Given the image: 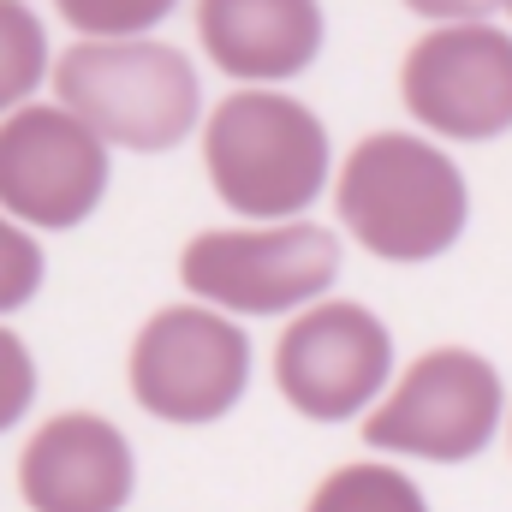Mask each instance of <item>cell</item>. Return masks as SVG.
Returning <instances> with one entry per match:
<instances>
[{
    "mask_svg": "<svg viewBox=\"0 0 512 512\" xmlns=\"http://www.w3.org/2000/svg\"><path fill=\"white\" fill-rule=\"evenodd\" d=\"M340 227L382 262H435L465 239L471 185L459 161L411 131H370L334 179Z\"/></svg>",
    "mask_w": 512,
    "mask_h": 512,
    "instance_id": "obj_1",
    "label": "cell"
},
{
    "mask_svg": "<svg viewBox=\"0 0 512 512\" xmlns=\"http://www.w3.org/2000/svg\"><path fill=\"white\" fill-rule=\"evenodd\" d=\"M203 167L215 197L245 221H304L328 191V126L286 90L245 84L215 102L203 126Z\"/></svg>",
    "mask_w": 512,
    "mask_h": 512,
    "instance_id": "obj_2",
    "label": "cell"
},
{
    "mask_svg": "<svg viewBox=\"0 0 512 512\" xmlns=\"http://www.w3.org/2000/svg\"><path fill=\"white\" fill-rule=\"evenodd\" d=\"M54 90L84 126H96L114 149H137V155L179 149L203 120L197 66L149 36L72 42L54 60Z\"/></svg>",
    "mask_w": 512,
    "mask_h": 512,
    "instance_id": "obj_3",
    "label": "cell"
},
{
    "mask_svg": "<svg viewBox=\"0 0 512 512\" xmlns=\"http://www.w3.org/2000/svg\"><path fill=\"white\" fill-rule=\"evenodd\" d=\"M179 280L197 304L227 316H286L328 298L340 280V239L304 221H251L197 233L179 251Z\"/></svg>",
    "mask_w": 512,
    "mask_h": 512,
    "instance_id": "obj_4",
    "label": "cell"
},
{
    "mask_svg": "<svg viewBox=\"0 0 512 512\" xmlns=\"http://www.w3.org/2000/svg\"><path fill=\"white\" fill-rule=\"evenodd\" d=\"M507 417L501 370L471 346H435L417 352L387 399L364 417V447L393 459H429V465H471L495 447Z\"/></svg>",
    "mask_w": 512,
    "mask_h": 512,
    "instance_id": "obj_5",
    "label": "cell"
},
{
    "mask_svg": "<svg viewBox=\"0 0 512 512\" xmlns=\"http://www.w3.org/2000/svg\"><path fill=\"white\" fill-rule=\"evenodd\" d=\"M131 399L179 429L221 423L251 387V334L215 304H167L131 340Z\"/></svg>",
    "mask_w": 512,
    "mask_h": 512,
    "instance_id": "obj_6",
    "label": "cell"
},
{
    "mask_svg": "<svg viewBox=\"0 0 512 512\" xmlns=\"http://www.w3.org/2000/svg\"><path fill=\"white\" fill-rule=\"evenodd\" d=\"M114 143L66 102H30L0 120V209L24 227H84L114 185Z\"/></svg>",
    "mask_w": 512,
    "mask_h": 512,
    "instance_id": "obj_7",
    "label": "cell"
},
{
    "mask_svg": "<svg viewBox=\"0 0 512 512\" xmlns=\"http://www.w3.org/2000/svg\"><path fill=\"white\" fill-rule=\"evenodd\" d=\"M393 334L370 304L322 298L298 310L274 346V387L310 423H352L387 399Z\"/></svg>",
    "mask_w": 512,
    "mask_h": 512,
    "instance_id": "obj_8",
    "label": "cell"
},
{
    "mask_svg": "<svg viewBox=\"0 0 512 512\" xmlns=\"http://www.w3.org/2000/svg\"><path fill=\"white\" fill-rule=\"evenodd\" d=\"M405 114L447 143H489L512 131V36L489 18L435 24L399 66Z\"/></svg>",
    "mask_w": 512,
    "mask_h": 512,
    "instance_id": "obj_9",
    "label": "cell"
},
{
    "mask_svg": "<svg viewBox=\"0 0 512 512\" xmlns=\"http://www.w3.org/2000/svg\"><path fill=\"white\" fill-rule=\"evenodd\" d=\"M131 489V441L102 411H60L18 453V495L30 512H126Z\"/></svg>",
    "mask_w": 512,
    "mask_h": 512,
    "instance_id": "obj_10",
    "label": "cell"
},
{
    "mask_svg": "<svg viewBox=\"0 0 512 512\" xmlns=\"http://www.w3.org/2000/svg\"><path fill=\"white\" fill-rule=\"evenodd\" d=\"M197 42L215 72L274 90L316 66L328 18L322 0H197Z\"/></svg>",
    "mask_w": 512,
    "mask_h": 512,
    "instance_id": "obj_11",
    "label": "cell"
},
{
    "mask_svg": "<svg viewBox=\"0 0 512 512\" xmlns=\"http://www.w3.org/2000/svg\"><path fill=\"white\" fill-rule=\"evenodd\" d=\"M304 512H429V501H423V489L399 465L352 459V465H340V471H328L316 483V495H310Z\"/></svg>",
    "mask_w": 512,
    "mask_h": 512,
    "instance_id": "obj_12",
    "label": "cell"
},
{
    "mask_svg": "<svg viewBox=\"0 0 512 512\" xmlns=\"http://www.w3.org/2000/svg\"><path fill=\"white\" fill-rule=\"evenodd\" d=\"M42 78H54V54H48L42 18L24 0H0V120L30 108Z\"/></svg>",
    "mask_w": 512,
    "mask_h": 512,
    "instance_id": "obj_13",
    "label": "cell"
},
{
    "mask_svg": "<svg viewBox=\"0 0 512 512\" xmlns=\"http://www.w3.org/2000/svg\"><path fill=\"white\" fill-rule=\"evenodd\" d=\"M60 18L90 36V42H126V36H149L161 18H173L179 0H54Z\"/></svg>",
    "mask_w": 512,
    "mask_h": 512,
    "instance_id": "obj_14",
    "label": "cell"
},
{
    "mask_svg": "<svg viewBox=\"0 0 512 512\" xmlns=\"http://www.w3.org/2000/svg\"><path fill=\"white\" fill-rule=\"evenodd\" d=\"M42 274H48V256L36 245V233L0 209V316L24 310L42 292Z\"/></svg>",
    "mask_w": 512,
    "mask_h": 512,
    "instance_id": "obj_15",
    "label": "cell"
},
{
    "mask_svg": "<svg viewBox=\"0 0 512 512\" xmlns=\"http://www.w3.org/2000/svg\"><path fill=\"white\" fill-rule=\"evenodd\" d=\"M30 405H36V358L12 328H0V435L18 429Z\"/></svg>",
    "mask_w": 512,
    "mask_h": 512,
    "instance_id": "obj_16",
    "label": "cell"
},
{
    "mask_svg": "<svg viewBox=\"0 0 512 512\" xmlns=\"http://www.w3.org/2000/svg\"><path fill=\"white\" fill-rule=\"evenodd\" d=\"M417 18H435V24H465V18H489L495 6L507 0H405Z\"/></svg>",
    "mask_w": 512,
    "mask_h": 512,
    "instance_id": "obj_17",
    "label": "cell"
},
{
    "mask_svg": "<svg viewBox=\"0 0 512 512\" xmlns=\"http://www.w3.org/2000/svg\"><path fill=\"white\" fill-rule=\"evenodd\" d=\"M507 12H512V0H507Z\"/></svg>",
    "mask_w": 512,
    "mask_h": 512,
    "instance_id": "obj_18",
    "label": "cell"
}]
</instances>
